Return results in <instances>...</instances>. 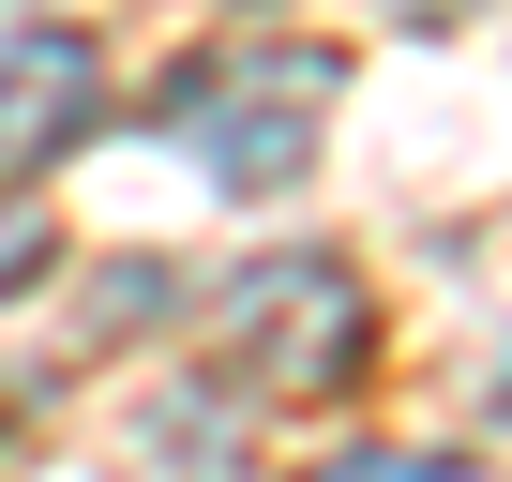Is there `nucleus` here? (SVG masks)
<instances>
[{
	"label": "nucleus",
	"instance_id": "obj_1",
	"mask_svg": "<svg viewBox=\"0 0 512 482\" xmlns=\"http://www.w3.org/2000/svg\"><path fill=\"white\" fill-rule=\"evenodd\" d=\"M377 362V302H362V272L347 257H241L226 272V302H211V377L226 392H256V407H332L347 377Z\"/></svg>",
	"mask_w": 512,
	"mask_h": 482
},
{
	"label": "nucleus",
	"instance_id": "obj_3",
	"mask_svg": "<svg viewBox=\"0 0 512 482\" xmlns=\"http://www.w3.org/2000/svg\"><path fill=\"white\" fill-rule=\"evenodd\" d=\"M91 121H106V46L0 0V181H46Z\"/></svg>",
	"mask_w": 512,
	"mask_h": 482
},
{
	"label": "nucleus",
	"instance_id": "obj_5",
	"mask_svg": "<svg viewBox=\"0 0 512 482\" xmlns=\"http://www.w3.org/2000/svg\"><path fill=\"white\" fill-rule=\"evenodd\" d=\"M46 257H61V226H46V211H16V181H0V302H16Z\"/></svg>",
	"mask_w": 512,
	"mask_h": 482
},
{
	"label": "nucleus",
	"instance_id": "obj_4",
	"mask_svg": "<svg viewBox=\"0 0 512 482\" xmlns=\"http://www.w3.org/2000/svg\"><path fill=\"white\" fill-rule=\"evenodd\" d=\"M317 482H497V467H467V452H332Z\"/></svg>",
	"mask_w": 512,
	"mask_h": 482
},
{
	"label": "nucleus",
	"instance_id": "obj_2",
	"mask_svg": "<svg viewBox=\"0 0 512 482\" xmlns=\"http://www.w3.org/2000/svg\"><path fill=\"white\" fill-rule=\"evenodd\" d=\"M332 46H241V61H196L151 121L226 181V196H287L302 166H317V121H332Z\"/></svg>",
	"mask_w": 512,
	"mask_h": 482
},
{
	"label": "nucleus",
	"instance_id": "obj_6",
	"mask_svg": "<svg viewBox=\"0 0 512 482\" xmlns=\"http://www.w3.org/2000/svg\"><path fill=\"white\" fill-rule=\"evenodd\" d=\"M497 407H512V377H497Z\"/></svg>",
	"mask_w": 512,
	"mask_h": 482
}]
</instances>
